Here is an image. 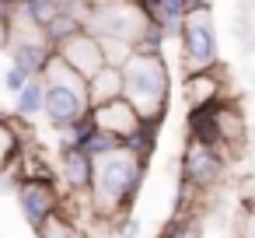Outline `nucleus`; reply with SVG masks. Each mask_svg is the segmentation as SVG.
Wrapping results in <instances>:
<instances>
[{"label":"nucleus","mask_w":255,"mask_h":238,"mask_svg":"<svg viewBox=\"0 0 255 238\" xmlns=\"http://www.w3.org/2000/svg\"><path fill=\"white\" fill-rule=\"evenodd\" d=\"M143 175V158L133 154L126 144L105 158L95 161V182H91V214L98 217H116L126 210L136 182Z\"/></svg>","instance_id":"obj_1"},{"label":"nucleus","mask_w":255,"mask_h":238,"mask_svg":"<svg viewBox=\"0 0 255 238\" xmlns=\"http://www.w3.org/2000/svg\"><path fill=\"white\" fill-rule=\"evenodd\" d=\"M123 98L140 112L143 123H161L168 102V67L161 56L133 53L123 67Z\"/></svg>","instance_id":"obj_2"},{"label":"nucleus","mask_w":255,"mask_h":238,"mask_svg":"<svg viewBox=\"0 0 255 238\" xmlns=\"http://www.w3.org/2000/svg\"><path fill=\"white\" fill-rule=\"evenodd\" d=\"M182 63L189 77L217 67V32L210 21V4H189V18L182 25Z\"/></svg>","instance_id":"obj_3"},{"label":"nucleus","mask_w":255,"mask_h":238,"mask_svg":"<svg viewBox=\"0 0 255 238\" xmlns=\"http://www.w3.org/2000/svg\"><path fill=\"white\" fill-rule=\"evenodd\" d=\"M224 161H227L224 151H217L210 144H199V140H189L185 154H182V182L192 186V189H210L224 175Z\"/></svg>","instance_id":"obj_4"},{"label":"nucleus","mask_w":255,"mask_h":238,"mask_svg":"<svg viewBox=\"0 0 255 238\" xmlns=\"http://www.w3.org/2000/svg\"><path fill=\"white\" fill-rule=\"evenodd\" d=\"M53 126L70 130L74 123H81L84 116H91V98L88 88H67V84H46V109Z\"/></svg>","instance_id":"obj_5"},{"label":"nucleus","mask_w":255,"mask_h":238,"mask_svg":"<svg viewBox=\"0 0 255 238\" xmlns=\"http://www.w3.org/2000/svg\"><path fill=\"white\" fill-rule=\"evenodd\" d=\"M18 200H21V210H25V217L35 231H42L46 221H53L56 207H60V196H56L53 182H39V179H21L18 182Z\"/></svg>","instance_id":"obj_6"},{"label":"nucleus","mask_w":255,"mask_h":238,"mask_svg":"<svg viewBox=\"0 0 255 238\" xmlns=\"http://www.w3.org/2000/svg\"><path fill=\"white\" fill-rule=\"evenodd\" d=\"M84 81H91L98 70H105L109 63H105V49H102V42H98V35H91L88 28L84 32H77L74 39H67L60 49H56Z\"/></svg>","instance_id":"obj_7"},{"label":"nucleus","mask_w":255,"mask_h":238,"mask_svg":"<svg viewBox=\"0 0 255 238\" xmlns=\"http://www.w3.org/2000/svg\"><path fill=\"white\" fill-rule=\"evenodd\" d=\"M91 116H95V126H98L102 133H109V137H116V140H123V144H126L129 137H136L140 126H143L140 112H136L126 98L109 102V105H102V109H91Z\"/></svg>","instance_id":"obj_8"},{"label":"nucleus","mask_w":255,"mask_h":238,"mask_svg":"<svg viewBox=\"0 0 255 238\" xmlns=\"http://www.w3.org/2000/svg\"><path fill=\"white\" fill-rule=\"evenodd\" d=\"M140 11H143V18L154 28L164 32V39L175 35V32L182 35V25L189 18V4H185V0H154V4H140Z\"/></svg>","instance_id":"obj_9"},{"label":"nucleus","mask_w":255,"mask_h":238,"mask_svg":"<svg viewBox=\"0 0 255 238\" xmlns=\"http://www.w3.org/2000/svg\"><path fill=\"white\" fill-rule=\"evenodd\" d=\"M185 98H189V109H206V105L224 102V81H220V74L206 70V74L185 77Z\"/></svg>","instance_id":"obj_10"},{"label":"nucleus","mask_w":255,"mask_h":238,"mask_svg":"<svg viewBox=\"0 0 255 238\" xmlns=\"http://www.w3.org/2000/svg\"><path fill=\"white\" fill-rule=\"evenodd\" d=\"M60 172H63V182H67L74 193L91 189V182H95V158H88L84 151H63Z\"/></svg>","instance_id":"obj_11"},{"label":"nucleus","mask_w":255,"mask_h":238,"mask_svg":"<svg viewBox=\"0 0 255 238\" xmlns=\"http://www.w3.org/2000/svg\"><path fill=\"white\" fill-rule=\"evenodd\" d=\"M88 98H91V109H102V105H109V102H119V98H123V70H119V67L98 70V74L88 81Z\"/></svg>","instance_id":"obj_12"},{"label":"nucleus","mask_w":255,"mask_h":238,"mask_svg":"<svg viewBox=\"0 0 255 238\" xmlns=\"http://www.w3.org/2000/svg\"><path fill=\"white\" fill-rule=\"evenodd\" d=\"M60 11H63V4H56V0H28V4H21V14H25L28 25H32L35 32H42V35H46V28L60 18Z\"/></svg>","instance_id":"obj_13"},{"label":"nucleus","mask_w":255,"mask_h":238,"mask_svg":"<svg viewBox=\"0 0 255 238\" xmlns=\"http://www.w3.org/2000/svg\"><path fill=\"white\" fill-rule=\"evenodd\" d=\"M46 109V84L42 81H32L21 95H18V112L21 116H35Z\"/></svg>","instance_id":"obj_14"},{"label":"nucleus","mask_w":255,"mask_h":238,"mask_svg":"<svg viewBox=\"0 0 255 238\" xmlns=\"http://www.w3.org/2000/svg\"><path fill=\"white\" fill-rule=\"evenodd\" d=\"M18 154H21V140H18V133H14L4 119H0V172L11 168Z\"/></svg>","instance_id":"obj_15"},{"label":"nucleus","mask_w":255,"mask_h":238,"mask_svg":"<svg viewBox=\"0 0 255 238\" xmlns=\"http://www.w3.org/2000/svg\"><path fill=\"white\" fill-rule=\"evenodd\" d=\"M39 235H42V238H77V235H74V224L63 221V217H53Z\"/></svg>","instance_id":"obj_16"},{"label":"nucleus","mask_w":255,"mask_h":238,"mask_svg":"<svg viewBox=\"0 0 255 238\" xmlns=\"http://www.w3.org/2000/svg\"><path fill=\"white\" fill-rule=\"evenodd\" d=\"M28 84H32V77H28L25 70H18V67H11V70H7V77H4V88H7V91H14V95H21Z\"/></svg>","instance_id":"obj_17"}]
</instances>
